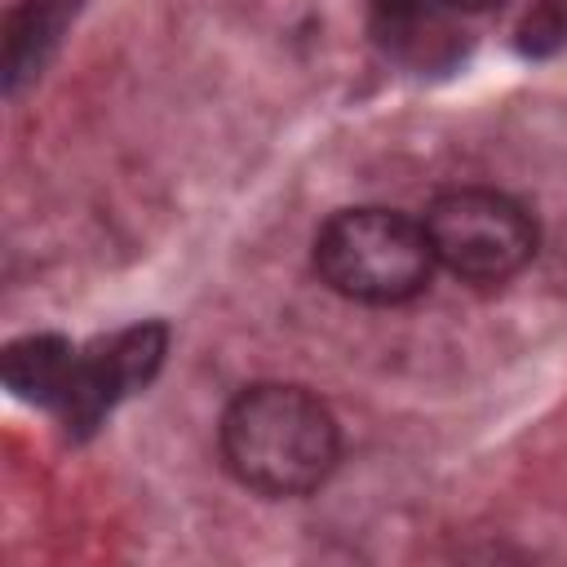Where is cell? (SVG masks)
Listing matches in <instances>:
<instances>
[{
  "label": "cell",
  "instance_id": "277c9868",
  "mask_svg": "<svg viewBox=\"0 0 567 567\" xmlns=\"http://www.w3.org/2000/svg\"><path fill=\"white\" fill-rule=\"evenodd\" d=\"M164 354H168V328L155 319L120 328L115 337H102L89 350H75L62 399L53 403L66 434L89 439L120 399L155 381V372L164 368Z\"/></svg>",
  "mask_w": 567,
  "mask_h": 567
},
{
  "label": "cell",
  "instance_id": "52a82bcc",
  "mask_svg": "<svg viewBox=\"0 0 567 567\" xmlns=\"http://www.w3.org/2000/svg\"><path fill=\"white\" fill-rule=\"evenodd\" d=\"M563 44H567V4L563 0H540L518 27V49L527 58H549Z\"/></svg>",
  "mask_w": 567,
  "mask_h": 567
},
{
  "label": "cell",
  "instance_id": "3957f363",
  "mask_svg": "<svg viewBox=\"0 0 567 567\" xmlns=\"http://www.w3.org/2000/svg\"><path fill=\"white\" fill-rule=\"evenodd\" d=\"M421 226L434 261L470 284H501L518 275L536 252L532 213L487 186H456L434 195Z\"/></svg>",
  "mask_w": 567,
  "mask_h": 567
},
{
  "label": "cell",
  "instance_id": "5b68a950",
  "mask_svg": "<svg viewBox=\"0 0 567 567\" xmlns=\"http://www.w3.org/2000/svg\"><path fill=\"white\" fill-rule=\"evenodd\" d=\"M84 0H18L4 13L0 27V89L4 97H18L27 84L44 75L53 53L62 49V35L80 18Z\"/></svg>",
  "mask_w": 567,
  "mask_h": 567
},
{
  "label": "cell",
  "instance_id": "7a4b0ae2",
  "mask_svg": "<svg viewBox=\"0 0 567 567\" xmlns=\"http://www.w3.org/2000/svg\"><path fill=\"white\" fill-rule=\"evenodd\" d=\"M425 226L394 208H341L315 235L319 279L363 306H399L430 284Z\"/></svg>",
  "mask_w": 567,
  "mask_h": 567
},
{
  "label": "cell",
  "instance_id": "6da1fadb",
  "mask_svg": "<svg viewBox=\"0 0 567 567\" xmlns=\"http://www.w3.org/2000/svg\"><path fill=\"white\" fill-rule=\"evenodd\" d=\"M341 456L332 412L301 385L261 381L230 399L221 416V461L257 496L292 501L328 483Z\"/></svg>",
  "mask_w": 567,
  "mask_h": 567
},
{
  "label": "cell",
  "instance_id": "8992f818",
  "mask_svg": "<svg viewBox=\"0 0 567 567\" xmlns=\"http://www.w3.org/2000/svg\"><path fill=\"white\" fill-rule=\"evenodd\" d=\"M71 363H75V346L62 332H31V337H18L4 346L0 377L18 399L53 408L62 399Z\"/></svg>",
  "mask_w": 567,
  "mask_h": 567
}]
</instances>
